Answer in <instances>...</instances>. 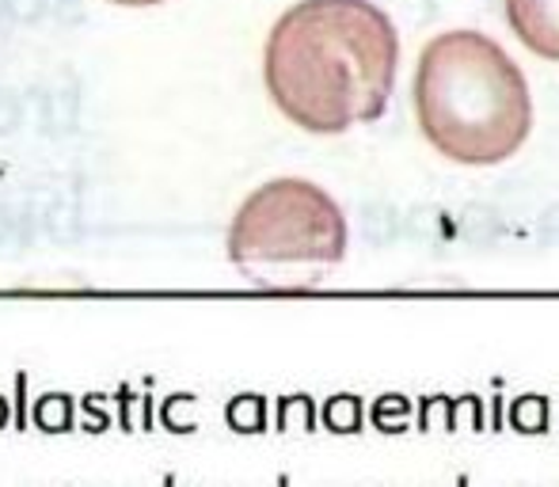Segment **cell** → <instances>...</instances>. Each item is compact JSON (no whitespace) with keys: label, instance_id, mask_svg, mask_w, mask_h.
<instances>
[{"label":"cell","instance_id":"cell-1","mask_svg":"<svg viewBox=\"0 0 559 487\" xmlns=\"http://www.w3.org/2000/svg\"><path fill=\"white\" fill-rule=\"evenodd\" d=\"M400 38L369 0H301L271 31L266 88L289 122L343 133L384 115Z\"/></svg>","mask_w":559,"mask_h":487},{"label":"cell","instance_id":"cell-2","mask_svg":"<svg viewBox=\"0 0 559 487\" xmlns=\"http://www.w3.org/2000/svg\"><path fill=\"white\" fill-rule=\"evenodd\" d=\"M415 115L427 141L456 164H499L522 149L533 99L522 69L476 31H449L423 50Z\"/></svg>","mask_w":559,"mask_h":487},{"label":"cell","instance_id":"cell-3","mask_svg":"<svg viewBox=\"0 0 559 487\" xmlns=\"http://www.w3.org/2000/svg\"><path fill=\"white\" fill-rule=\"evenodd\" d=\"M343 256V210L305 179H274L259 187L228 229V259L240 266H332Z\"/></svg>","mask_w":559,"mask_h":487},{"label":"cell","instance_id":"cell-4","mask_svg":"<svg viewBox=\"0 0 559 487\" xmlns=\"http://www.w3.org/2000/svg\"><path fill=\"white\" fill-rule=\"evenodd\" d=\"M507 20L533 54L559 61V0H507Z\"/></svg>","mask_w":559,"mask_h":487},{"label":"cell","instance_id":"cell-5","mask_svg":"<svg viewBox=\"0 0 559 487\" xmlns=\"http://www.w3.org/2000/svg\"><path fill=\"white\" fill-rule=\"evenodd\" d=\"M35 427L43 435H66L73 427V400L61 396V392H46L35 404Z\"/></svg>","mask_w":559,"mask_h":487},{"label":"cell","instance_id":"cell-6","mask_svg":"<svg viewBox=\"0 0 559 487\" xmlns=\"http://www.w3.org/2000/svg\"><path fill=\"white\" fill-rule=\"evenodd\" d=\"M225 419H228V427L240 430V435H259V430L266 427L263 396H255V392H243V396H236L233 404H228Z\"/></svg>","mask_w":559,"mask_h":487},{"label":"cell","instance_id":"cell-7","mask_svg":"<svg viewBox=\"0 0 559 487\" xmlns=\"http://www.w3.org/2000/svg\"><path fill=\"white\" fill-rule=\"evenodd\" d=\"M510 423H514V430H522V435H545L548 430V400L545 396H518L514 407H510Z\"/></svg>","mask_w":559,"mask_h":487},{"label":"cell","instance_id":"cell-8","mask_svg":"<svg viewBox=\"0 0 559 487\" xmlns=\"http://www.w3.org/2000/svg\"><path fill=\"white\" fill-rule=\"evenodd\" d=\"M324 423L335 435H354L361 427V400L350 396V392H338L324 404Z\"/></svg>","mask_w":559,"mask_h":487},{"label":"cell","instance_id":"cell-9","mask_svg":"<svg viewBox=\"0 0 559 487\" xmlns=\"http://www.w3.org/2000/svg\"><path fill=\"white\" fill-rule=\"evenodd\" d=\"M404 419H407V400L404 396H381L373 407V423L389 435H400L404 430Z\"/></svg>","mask_w":559,"mask_h":487},{"label":"cell","instance_id":"cell-10","mask_svg":"<svg viewBox=\"0 0 559 487\" xmlns=\"http://www.w3.org/2000/svg\"><path fill=\"white\" fill-rule=\"evenodd\" d=\"M294 415H301L305 430H312V400L309 396H286L278 407V427L286 430V423L294 419Z\"/></svg>","mask_w":559,"mask_h":487},{"label":"cell","instance_id":"cell-11","mask_svg":"<svg viewBox=\"0 0 559 487\" xmlns=\"http://www.w3.org/2000/svg\"><path fill=\"white\" fill-rule=\"evenodd\" d=\"M23 392H27V373H15V396H20V415H15V427H27V415H23Z\"/></svg>","mask_w":559,"mask_h":487},{"label":"cell","instance_id":"cell-12","mask_svg":"<svg viewBox=\"0 0 559 487\" xmlns=\"http://www.w3.org/2000/svg\"><path fill=\"white\" fill-rule=\"evenodd\" d=\"M111 4H126V8H153V4H164V0H111Z\"/></svg>","mask_w":559,"mask_h":487},{"label":"cell","instance_id":"cell-13","mask_svg":"<svg viewBox=\"0 0 559 487\" xmlns=\"http://www.w3.org/2000/svg\"><path fill=\"white\" fill-rule=\"evenodd\" d=\"M8 415H12V407H8V400L0 396V427H4V423H8Z\"/></svg>","mask_w":559,"mask_h":487},{"label":"cell","instance_id":"cell-14","mask_svg":"<svg viewBox=\"0 0 559 487\" xmlns=\"http://www.w3.org/2000/svg\"><path fill=\"white\" fill-rule=\"evenodd\" d=\"M278 487H289V480H286V476H282V480H278Z\"/></svg>","mask_w":559,"mask_h":487}]
</instances>
